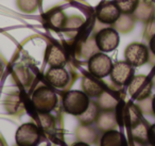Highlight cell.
I'll list each match as a JSON object with an SVG mask.
<instances>
[{
  "instance_id": "1",
  "label": "cell",
  "mask_w": 155,
  "mask_h": 146,
  "mask_svg": "<svg viewBox=\"0 0 155 146\" xmlns=\"http://www.w3.org/2000/svg\"><path fill=\"white\" fill-rule=\"evenodd\" d=\"M89 103L91 99L83 91H69L63 97L64 110L77 117L86 111Z\"/></svg>"
},
{
  "instance_id": "2",
  "label": "cell",
  "mask_w": 155,
  "mask_h": 146,
  "mask_svg": "<svg viewBox=\"0 0 155 146\" xmlns=\"http://www.w3.org/2000/svg\"><path fill=\"white\" fill-rule=\"evenodd\" d=\"M33 107L39 113H49L58 105V96L55 92L48 86H39L33 92L32 97Z\"/></svg>"
},
{
  "instance_id": "3",
  "label": "cell",
  "mask_w": 155,
  "mask_h": 146,
  "mask_svg": "<svg viewBox=\"0 0 155 146\" xmlns=\"http://www.w3.org/2000/svg\"><path fill=\"white\" fill-rule=\"evenodd\" d=\"M153 83L150 77L146 75L134 76L131 82L127 85V92L134 100H143L152 94Z\"/></svg>"
},
{
  "instance_id": "4",
  "label": "cell",
  "mask_w": 155,
  "mask_h": 146,
  "mask_svg": "<svg viewBox=\"0 0 155 146\" xmlns=\"http://www.w3.org/2000/svg\"><path fill=\"white\" fill-rule=\"evenodd\" d=\"M124 59L133 67H140L149 62L150 49L144 44L134 42L125 47Z\"/></svg>"
},
{
  "instance_id": "5",
  "label": "cell",
  "mask_w": 155,
  "mask_h": 146,
  "mask_svg": "<svg viewBox=\"0 0 155 146\" xmlns=\"http://www.w3.org/2000/svg\"><path fill=\"white\" fill-rule=\"evenodd\" d=\"M15 141L17 146H36L41 141V130L32 123L22 124L16 131Z\"/></svg>"
},
{
  "instance_id": "6",
  "label": "cell",
  "mask_w": 155,
  "mask_h": 146,
  "mask_svg": "<svg viewBox=\"0 0 155 146\" xmlns=\"http://www.w3.org/2000/svg\"><path fill=\"white\" fill-rule=\"evenodd\" d=\"M95 42L100 51L110 52L119 46V32L114 28H104L96 33Z\"/></svg>"
},
{
  "instance_id": "7",
  "label": "cell",
  "mask_w": 155,
  "mask_h": 146,
  "mask_svg": "<svg viewBox=\"0 0 155 146\" xmlns=\"http://www.w3.org/2000/svg\"><path fill=\"white\" fill-rule=\"evenodd\" d=\"M113 67L112 59L105 54L98 52L88 60V71L91 76L101 79L110 74Z\"/></svg>"
},
{
  "instance_id": "8",
  "label": "cell",
  "mask_w": 155,
  "mask_h": 146,
  "mask_svg": "<svg viewBox=\"0 0 155 146\" xmlns=\"http://www.w3.org/2000/svg\"><path fill=\"white\" fill-rule=\"evenodd\" d=\"M134 67L127 61H118L113 64L110 77L114 84L118 86L129 85L131 80L134 78Z\"/></svg>"
},
{
  "instance_id": "9",
  "label": "cell",
  "mask_w": 155,
  "mask_h": 146,
  "mask_svg": "<svg viewBox=\"0 0 155 146\" xmlns=\"http://www.w3.org/2000/svg\"><path fill=\"white\" fill-rule=\"evenodd\" d=\"M149 128L150 125L144 118L130 127L129 129V146H152L149 142Z\"/></svg>"
},
{
  "instance_id": "10",
  "label": "cell",
  "mask_w": 155,
  "mask_h": 146,
  "mask_svg": "<svg viewBox=\"0 0 155 146\" xmlns=\"http://www.w3.org/2000/svg\"><path fill=\"white\" fill-rule=\"evenodd\" d=\"M120 15V10L114 1H104L96 10V17L102 25H114Z\"/></svg>"
},
{
  "instance_id": "11",
  "label": "cell",
  "mask_w": 155,
  "mask_h": 146,
  "mask_svg": "<svg viewBox=\"0 0 155 146\" xmlns=\"http://www.w3.org/2000/svg\"><path fill=\"white\" fill-rule=\"evenodd\" d=\"M45 77L52 86L58 89H64L69 82V74L64 67H51Z\"/></svg>"
},
{
  "instance_id": "12",
  "label": "cell",
  "mask_w": 155,
  "mask_h": 146,
  "mask_svg": "<svg viewBox=\"0 0 155 146\" xmlns=\"http://www.w3.org/2000/svg\"><path fill=\"white\" fill-rule=\"evenodd\" d=\"M46 61L51 67H64L67 64V56L60 46L50 45L46 50Z\"/></svg>"
},
{
  "instance_id": "13",
  "label": "cell",
  "mask_w": 155,
  "mask_h": 146,
  "mask_svg": "<svg viewBox=\"0 0 155 146\" xmlns=\"http://www.w3.org/2000/svg\"><path fill=\"white\" fill-rule=\"evenodd\" d=\"M136 20L142 23H148L154 18L155 5L152 0H139L137 8L133 13Z\"/></svg>"
},
{
  "instance_id": "14",
  "label": "cell",
  "mask_w": 155,
  "mask_h": 146,
  "mask_svg": "<svg viewBox=\"0 0 155 146\" xmlns=\"http://www.w3.org/2000/svg\"><path fill=\"white\" fill-rule=\"evenodd\" d=\"M5 109L11 115L20 116L26 112V108H25L24 101H22L21 97L18 93L14 92L9 94L5 99Z\"/></svg>"
},
{
  "instance_id": "15",
  "label": "cell",
  "mask_w": 155,
  "mask_h": 146,
  "mask_svg": "<svg viewBox=\"0 0 155 146\" xmlns=\"http://www.w3.org/2000/svg\"><path fill=\"white\" fill-rule=\"evenodd\" d=\"M97 127L102 132H105L108 130H115L119 126L117 120L116 110L112 111H101L96 120Z\"/></svg>"
},
{
  "instance_id": "16",
  "label": "cell",
  "mask_w": 155,
  "mask_h": 146,
  "mask_svg": "<svg viewBox=\"0 0 155 146\" xmlns=\"http://www.w3.org/2000/svg\"><path fill=\"white\" fill-rule=\"evenodd\" d=\"M98 79V78H97ZM96 79V77H91V76H84L82 78V90L85 94L88 97L95 98V97H99L101 95V93L103 92L104 89L102 82H100L99 80Z\"/></svg>"
},
{
  "instance_id": "17",
  "label": "cell",
  "mask_w": 155,
  "mask_h": 146,
  "mask_svg": "<svg viewBox=\"0 0 155 146\" xmlns=\"http://www.w3.org/2000/svg\"><path fill=\"white\" fill-rule=\"evenodd\" d=\"M113 92H114V91L104 90L103 92L101 93V95L98 97L97 103H98V105H99L101 111H112V110H116V108L118 107V105L120 103V97H119V95L117 96V95H115Z\"/></svg>"
},
{
  "instance_id": "18",
  "label": "cell",
  "mask_w": 155,
  "mask_h": 146,
  "mask_svg": "<svg viewBox=\"0 0 155 146\" xmlns=\"http://www.w3.org/2000/svg\"><path fill=\"white\" fill-rule=\"evenodd\" d=\"M100 146H127L125 137L120 131L108 130L102 134Z\"/></svg>"
},
{
  "instance_id": "19",
  "label": "cell",
  "mask_w": 155,
  "mask_h": 146,
  "mask_svg": "<svg viewBox=\"0 0 155 146\" xmlns=\"http://www.w3.org/2000/svg\"><path fill=\"white\" fill-rule=\"evenodd\" d=\"M75 135H77L78 141L84 142L87 144L96 143V141L98 140V132L91 125L81 124V126L78 127L75 130Z\"/></svg>"
},
{
  "instance_id": "20",
  "label": "cell",
  "mask_w": 155,
  "mask_h": 146,
  "mask_svg": "<svg viewBox=\"0 0 155 146\" xmlns=\"http://www.w3.org/2000/svg\"><path fill=\"white\" fill-rule=\"evenodd\" d=\"M100 112H101V109H100L98 103L91 100V103H89L87 110L83 114L78 116V120H80L82 125H91L97 120Z\"/></svg>"
},
{
  "instance_id": "21",
  "label": "cell",
  "mask_w": 155,
  "mask_h": 146,
  "mask_svg": "<svg viewBox=\"0 0 155 146\" xmlns=\"http://www.w3.org/2000/svg\"><path fill=\"white\" fill-rule=\"evenodd\" d=\"M136 19L133 14H121L116 23L113 26L120 33H130L135 27Z\"/></svg>"
},
{
  "instance_id": "22",
  "label": "cell",
  "mask_w": 155,
  "mask_h": 146,
  "mask_svg": "<svg viewBox=\"0 0 155 146\" xmlns=\"http://www.w3.org/2000/svg\"><path fill=\"white\" fill-rule=\"evenodd\" d=\"M99 51V48L96 45L95 39H89L85 42H82L81 45L78 47V57H80L83 60H86V59H91L94 54H98Z\"/></svg>"
},
{
  "instance_id": "23",
  "label": "cell",
  "mask_w": 155,
  "mask_h": 146,
  "mask_svg": "<svg viewBox=\"0 0 155 146\" xmlns=\"http://www.w3.org/2000/svg\"><path fill=\"white\" fill-rule=\"evenodd\" d=\"M13 76L15 77V80H17L18 84H21L24 86H28L31 84L32 80V73L25 66H18L14 69Z\"/></svg>"
},
{
  "instance_id": "24",
  "label": "cell",
  "mask_w": 155,
  "mask_h": 146,
  "mask_svg": "<svg viewBox=\"0 0 155 146\" xmlns=\"http://www.w3.org/2000/svg\"><path fill=\"white\" fill-rule=\"evenodd\" d=\"M67 19H68V17L61 10H55L49 15L50 25L58 29H64L65 26H66Z\"/></svg>"
},
{
  "instance_id": "25",
  "label": "cell",
  "mask_w": 155,
  "mask_h": 146,
  "mask_svg": "<svg viewBox=\"0 0 155 146\" xmlns=\"http://www.w3.org/2000/svg\"><path fill=\"white\" fill-rule=\"evenodd\" d=\"M17 8L26 14H33L37 11L39 0H16Z\"/></svg>"
},
{
  "instance_id": "26",
  "label": "cell",
  "mask_w": 155,
  "mask_h": 146,
  "mask_svg": "<svg viewBox=\"0 0 155 146\" xmlns=\"http://www.w3.org/2000/svg\"><path fill=\"white\" fill-rule=\"evenodd\" d=\"M114 2L120 10L121 14H133L139 0H114Z\"/></svg>"
},
{
  "instance_id": "27",
  "label": "cell",
  "mask_w": 155,
  "mask_h": 146,
  "mask_svg": "<svg viewBox=\"0 0 155 146\" xmlns=\"http://www.w3.org/2000/svg\"><path fill=\"white\" fill-rule=\"evenodd\" d=\"M152 99H153V97L150 96V97H148V98L143 99V100L138 101L137 106L143 115L155 116L154 113H153V109H152Z\"/></svg>"
},
{
  "instance_id": "28",
  "label": "cell",
  "mask_w": 155,
  "mask_h": 146,
  "mask_svg": "<svg viewBox=\"0 0 155 146\" xmlns=\"http://www.w3.org/2000/svg\"><path fill=\"white\" fill-rule=\"evenodd\" d=\"M38 120L41 122V125L43 129L45 130H50L54 126V120L49 113H39Z\"/></svg>"
},
{
  "instance_id": "29",
  "label": "cell",
  "mask_w": 155,
  "mask_h": 146,
  "mask_svg": "<svg viewBox=\"0 0 155 146\" xmlns=\"http://www.w3.org/2000/svg\"><path fill=\"white\" fill-rule=\"evenodd\" d=\"M155 34V17L151 19L150 22L147 23L146 30L143 33V37L147 41H150V39Z\"/></svg>"
},
{
  "instance_id": "30",
  "label": "cell",
  "mask_w": 155,
  "mask_h": 146,
  "mask_svg": "<svg viewBox=\"0 0 155 146\" xmlns=\"http://www.w3.org/2000/svg\"><path fill=\"white\" fill-rule=\"evenodd\" d=\"M148 137H149V142L152 146H155V124L151 125L150 128H149V132H148Z\"/></svg>"
},
{
  "instance_id": "31",
  "label": "cell",
  "mask_w": 155,
  "mask_h": 146,
  "mask_svg": "<svg viewBox=\"0 0 155 146\" xmlns=\"http://www.w3.org/2000/svg\"><path fill=\"white\" fill-rule=\"evenodd\" d=\"M149 49H150L151 54H153L155 56V34L149 41Z\"/></svg>"
},
{
  "instance_id": "32",
  "label": "cell",
  "mask_w": 155,
  "mask_h": 146,
  "mask_svg": "<svg viewBox=\"0 0 155 146\" xmlns=\"http://www.w3.org/2000/svg\"><path fill=\"white\" fill-rule=\"evenodd\" d=\"M151 80H152V83H153V88H155V68L152 71L151 73V76H150Z\"/></svg>"
},
{
  "instance_id": "33",
  "label": "cell",
  "mask_w": 155,
  "mask_h": 146,
  "mask_svg": "<svg viewBox=\"0 0 155 146\" xmlns=\"http://www.w3.org/2000/svg\"><path fill=\"white\" fill-rule=\"evenodd\" d=\"M72 146H91L89 144H87V143H84V142H78V143H74Z\"/></svg>"
},
{
  "instance_id": "34",
  "label": "cell",
  "mask_w": 155,
  "mask_h": 146,
  "mask_svg": "<svg viewBox=\"0 0 155 146\" xmlns=\"http://www.w3.org/2000/svg\"><path fill=\"white\" fill-rule=\"evenodd\" d=\"M3 71H5V68H3L2 63L0 62V80H1V78H2V76H3Z\"/></svg>"
},
{
  "instance_id": "35",
  "label": "cell",
  "mask_w": 155,
  "mask_h": 146,
  "mask_svg": "<svg viewBox=\"0 0 155 146\" xmlns=\"http://www.w3.org/2000/svg\"><path fill=\"white\" fill-rule=\"evenodd\" d=\"M152 109H153V113L155 115V96H153V99H152Z\"/></svg>"
},
{
  "instance_id": "36",
  "label": "cell",
  "mask_w": 155,
  "mask_h": 146,
  "mask_svg": "<svg viewBox=\"0 0 155 146\" xmlns=\"http://www.w3.org/2000/svg\"><path fill=\"white\" fill-rule=\"evenodd\" d=\"M0 146H5V145H3V142L1 141V139H0Z\"/></svg>"
},
{
  "instance_id": "37",
  "label": "cell",
  "mask_w": 155,
  "mask_h": 146,
  "mask_svg": "<svg viewBox=\"0 0 155 146\" xmlns=\"http://www.w3.org/2000/svg\"><path fill=\"white\" fill-rule=\"evenodd\" d=\"M152 1H153V2H154V3H155V0H152Z\"/></svg>"
},
{
  "instance_id": "38",
  "label": "cell",
  "mask_w": 155,
  "mask_h": 146,
  "mask_svg": "<svg viewBox=\"0 0 155 146\" xmlns=\"http://www.w3.org/2000/svg\"><path fill=\"white\" fill-rule=\"evenodd\" d=\"M16 146H17V145H16Z\"/></svg>"
}]
</instances>
